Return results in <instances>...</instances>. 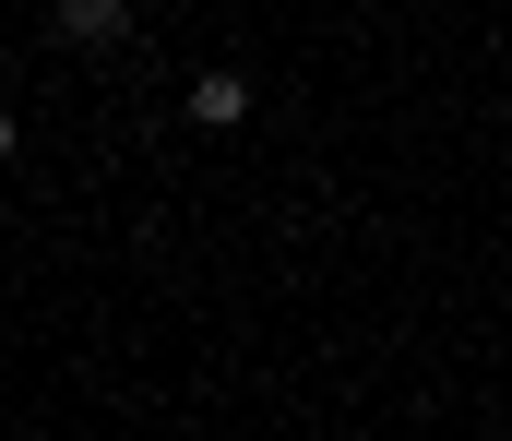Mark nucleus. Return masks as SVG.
Instances as JSON below:
<instances>
[{"label": "nucleus", "instance_id": "1", "mask_svg": "<svg viewBox=\"0 0 512 441\" xmlns=\"http://www.w3.org/2000/svg\"><path fill=\"white\" fill-rule=\"evenodd\" d=\"M179 108H191L203 132H239V120H251V84H239V72H203V84H191Z\"/></svg>", "mask_w": 512, "mask_h": 441}, {"label": "nucleus", "instance_id": "2", "mask_svg": "<svg viewBox=\"0 0 512 441\" xmlns=\"http://www.w3.org/2000/svg\"><path fill=\"white\" fill-rule=\"evenodd\" d=\"M60 36H72V48H120V36H131V0H60Z\"/></svg>", "mask_w": 512, "mask_h": 441}, {"label": "nucleus", "instance_id": "3", "mask_svg": "<svg viewBox=\"0 0 512 441\" xmlns=\"http://www.w3.org/2000/svg\"><path fill=\"white\" fill-rule=\"evenodd\" d=\"M12 144H24V132H12V108H0V167H12Z\"/></svg>", "mask_w": 512, "mask_h": 441}]
</instances>
